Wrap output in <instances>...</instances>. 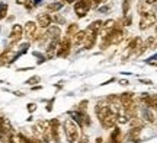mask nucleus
Instances as JSON below:
<instances>
[{
	"label": "nucleus",
	"mask_w": 157,
	"mask_h": 143,
	"mask_svg": "<svg viewBox=\"0 0 157 143\" xmlns=\"http://www.w3.org/2000/svg\"><path fill=\"white\" fill-rule=\"evenodd\" d=\"M87 105H89V101H87V99H83L82 102H78L77 105H76V109H78V111H86V109H87Z\"/></svg>",
	"instance_id": "a878e982"
},
{
	"label": "nucleus",
	"mask_w": 157,
	"mask_h": 143,
	"mask_svg": "<svg viewBox=\"0 0 157 143\" xmlns=\"http://www.w3.org/2000/svg\"><path fill=\"white\" fill-rule=\"evenodd\" d=\"M76 2H77V0H66L67 5H70V3H76Z\"/></svg>",
	"instance_id": "f704fd0d"
},
{
	"label": "nucleus",
	"mask_w": 157,
	"mask_h": 143,
	"mask_svg": "<svg viewBox=\"0 0 157 143\" xmlns=\"http://www.w3.org/2000/svg\"><path fill=\"white\" fill-rule=\"evenodd\" d=\"M129 126H131V129H132V127L143 129V126H144V120H143V118H138V117H134V118L129 120Z\"/></svg>",
	"instance_id": "b1692460"
},
{
	"label": "nucleus",
	"mask_w": 157,
	"mask_h": 143,
	"mask_svg": "<svg viewBox=\"0 0 157 143\" xmlns=\"http://www.w3.org/2000/svg\"><path fill=\"white\" fill-rule=\"evenodd\" d=\"M38 23L35 22V21H28V22L25 23V26H23V35H25V38L28 41H34L36 34H38Z\"/></svg>",
	"instance_id": "0eeeda50"
},
{
	"label": "nucleus",
	"mask_w": 157,
	"mask_h": 143,
	"mask_svg": "<svg viewBox=\"0 0 157 143\" xmlns=\"http://www.w3.org/2000/svg\"><path fill=\"white\" fill-rule=\"evenodd\" d=\"M52 21L56 22V25H58V23H63V22H64V19H63L61 16H58L57 13H56V16H52Z\"/></svg>",
	"instance_id": "c756f323"
},
{
	"label": "nucleus",
	"mask_w": 157,
	"mask_h": 143,
	"mask_svg": "<svg viewBox=\"0 0 157 143\" xmlns=\"http://www.w3.org/2000/svg\"><path fill=\"white\" fill-rule=\"evenodd\" d=\"M156 22H157V15L154 12H150V13H146V15H141L138 26H140L141 31H146V29L151 28Z\"/></svg>",
	"instance_id": "39448f33"
},
{
	"label": "nucleus",
	"mask_w": 157,
	"mask_h": 143,
	"mask_svg": "<svg viewBox=\"0 0 157 143\" xmlns=\"http://www.w3.org/2000/svg\"><path fill=\"white\" fill-rule=\"evenodd\" d=\"M117 118H118V114L111 109V111H109L106 115H103L99 121H101V124L103 129H113L115 124H117Z\"/></svg>",
	"instance_id": "1a4fd4ad"
},
{
	"label": "nucleus",
	"mask_w": 157,
	"mask_h": 143,
	"mask_svg": "<svg viewBox=\"0 0 157 143\" xmlns=\"http://www.w3.org/2000/svg\"><path fill=\"white\" fill-rule=\"evenodd\" d=\"M36 23H38V26H41L42 29H47L48 26H51V23H52V16H51L48 12H42V13H38V16H36Z\"/></svg>",
	"instance_id": "9b49d317"
},
{
	"label": "nucleus",
	"mask_w": 157,
	"mask_h": 143,
	"mask_svg": "<svg viewBox=\"0 0 157 143\" xmlns=\"http://www.w3.org/2000/svg\"><path fill=\"white\" fill-rule=\"evenodd\" d=\"M102 29H103V22H102V21H95V22H92L89 25L87 31H89V32H93V34H98V35H99V32H101Z\"/></svg>",
	"instance_id": "a211bd4d"
},
{
	"label": "nucleus",
	"mask_w": 157,
	"mask_h": 143,
	"mask_svg": "<svg viewBox=\"0 0 157 143\" xmlns=\"http://www.w3.org/2000/svg\"><path fill=\"white\" fill-rule=\"evenodd\" d=\"M22 37H23V26L15 23L10 29V34H9V41H10V44L12 46H16L17 42H21Z\"/></svg>",
	"instance_id": "6e6552de"
},
{
	"label": "nucleus",
	"mask_w": 157,
	"mask_h": 143,
	"mask_svg": "<svg viewBox=\"0 0 157 143\" xmlns=\"http://www.w3.org/2000/svg\"><path fill=\"white\" fill-rule=\"evenodd\" d=\"M77 143H90L87 136H82V137H78V142Z\"/></svg>",
	"instance_id": "7c9ffc66"
},
{
	"label": "nucleus",
	"mask_w": 157,
	"mask_h": 143,
	"mask_svg": "<svg viewBox=\"0 0 157 143\" xmlns=\"http://www.w3.org/2000/svg\"><path fill=\"white\" fill-rule=\"evenodd\" d=\"M129 6H131V0H124V3H122V13H124V16H125V15H128Z\"/></svg>",
	"instance_id": "bb28decb"
},
{
	"label": "nucleus",
	"mask_w": 157,
	"mask_h": 143,
	"mask_svg": "<svg viewBox=\"0 0 157 143\" xmlns=\"http://www.w3.org/2000/svg\"><path fill=\"white\" fill-rule=\"evenodd\" d=\"M71 40L70 38H67V37H64V38H61V40L58 41V47H57V57H63L66 58L68 57V54H70V51H71Z\"/></svg>",
	"instance_id": "7ed1b4c3"
},
{
	"label": "nucleus",
	"mask_w": 157,
	"mask_h": 143,
	"mask_svg": "<svg viewBox=\"0 0 157 143\" xmlns=\"http://www.w3.org/2000/svg\"><path fill=\"white\" fill-rule=\"evenodd\" d=\"M52 101H54V99H51L50 102H48V105H47V111H52Z\"/></svg>",
	"instance_id": "473e14b6"
},
{
	"label": "nucleus",
	"mask_w": 157,
	"mask_h": 143,
	"mask_svg": "<svg viewBox=\"0 0 157 143\" xmlns=\"http://www.w3.org/2000/svg\"><path fill=\"white\" fill-rule=\"evenodd\" d=\"M63 7V3H58V2H54V3H50V5H47V12H52V13H56L58 12L60 9Z\"/></svg>",
	"instance_id": "5701e85b"
},
{
	"label": "nucleus",
	"mask_w": 157,
	"mask_h": 143,
	"mask_svg": "<svg viewBox=\"0 0 157 143\" xmlns=\"http://www.w3.org/2000/svg\"><path fill=\"white\" fill-rule=\"evenodd\" d=\"M140 134H141V129H138V127H132L128 133V137H129L131 142L138 143L140 142Z\"/></svg>",
	"instance_id": "6ab92c4d"
},
{
	"label": "nucleus",
	"mask_w": 157,
	"mask_h": 143,
	"mask_svg": "<svg viewBox=\"0 0 157 143\" xmlns=\"http://www.w3.org/2000/svg\"><path fill=\"white\" fill-rule=\"evenodd\" d=\"M45 35L48 40H60V35H61V29L58 25H51L45 29Z\"/></svg>",
	"instance_id": "f8f14e48"
},
{
	"label": "nucleus",
	"mask_w": 157,
	"mask_h": 143,
	"mask_svg": "<svg viewBox=\"0 0 157 143\" xmlns=\"http://www.w3.org/2000/svg\"><path fill=\"white\" fill-rule=\"evenodd\" d=\"M58 41L60 40H51L48 47L45 48V58H52L57 54V47H58Z\"/></svg>",
	"instance_id": "4468645a"
},
{
	"label": "nucleus",
	"mask_w": 157,
	"mask_h": 143,
	"mask_svg": "<svg viewBox=\"0 0 157 143\" xmlns=\"http://www.w3.org/2000/svg\"><path fill=\"white\" fill-rule=\"evenodd\" d=\"M156 127H157V124H156Z\"/></svg>",
	"instance_id": "a19ab883"
},
{
	"label": "nucleus",
	"mask_w": 157,
	"mask_h": 143,
	"mask_svg": "<svg viewBox=\"0 0 157 143\" xmlns=\"http://www.w3.org/2000/svg\"><path fill=\"white\" fill-rule=\"evenodd\" d=\"M0 83H3V80H0Z\"/></svg>",
	"instance_id": "58836bf2"
},
{
	"label": "nucleus",
	"mask_w": 157,
	"mask_h": 143,
	"mask_svg": "<svg viewBox=\"0 0 157 143\" xmlns=\"http://www.w3.org/2000/svg\"><path fill=\"white\" fill-rule=\"evenodd\" d=\"M119 99H121L122 105H125V104L131 102V101H132V99H135V98H134V93H132V92H124V93H121V95H119Z\"/></svg>",
	"instance_id": "4be33fe9"
},
{
	"label": "nucleus",
	"mask_w": 157,
	"mask_h": 143,
	"mask_svg": "<svg viewBox=\"0 0 157 143\" xmlns=\"http://www.w3.org/2000/svg\"><path fill=\"white\" fill-rule=\"evenodd\" d=\"M68 115H70V117H73L74 120L78 123V126L82 127V129H87V127L92 126L90 115L87 114L86 111H78V109H76V111H70Z\"/></svg>",
	"instance_id": "f03ea898"
},
{
	"label": "nucleus",
	"mask_w": 157,
	"mask_h": 143,
	"mask_svg": "<svg viewBox=\"0 0 157 143\" xmlns=\"http://www.w3.org/2000/svg\"><path fill=\"white\" fill-rule=\"evenodd\" d=\"M86 32H87V35H86V40H84V42H83V48L84 50H90V48L95 47L96 41H98V34L89 32L87 29H86Z\"/></svg>",
	"instance_id": "ddd939ff"
},
{
	"label": "nucleus",
	"mask_w": 157,
	"mask_h": 143,
	"mask_svg": "<svg viewBox=\"0 0 157 143\" xmlns=\"http://www.w3.org/2000/svg\"><path fill=\"white\" fill-rule=\"evenodd\" d=\"M156 34H157V25H156Z\"/></svg>",
	"instance_id": "4c0bfd02"
},
{
	"label": "nucleus",
	"mask_w": 157,
	"mask_h": 143,
	"mask_svg": "<svg viewBox=\"0 0 157 143\" xmlns=\"http://www.w3.org/2000/svg\"><path fill=\"white\" fill-rule=\"evenodd\" d=\"M7 10H9V6L6 5V3H2V5H0V21L6 18V15H7Z\"/></svg>",
	"instance_id": "393cba45"
},
{
	"label": "nucleus",
	"mask_w": 157,
	"mask_h": 143,
	"mask_svg": "<svg viewBox=\"0 0 157 143\" xmlns=\"http://www.w3.org/2000/svg\"><path fill=\"white\" fill-rule=\"evenodd\" d=\"M15 95H17V97H23L22 92H15Z\"/></svg>",
	"instance_id": "c9c22d12"
},
{
	"label": "nucleus",
	"mask_w": 157,
	"mask_h": 143,
	"mask_svg": "<svg viewBox=\"0 0 157 143\" xmlns=\"http://www.w3.org/2000/svg\"><path fill=\"white\" fill-rule=\"evenodd\" d=\"M26 109H28V113H31V114H32L35 109H36V104H35V102H29L28 105H26Z\"/></svg>",
	"instance_id": "c85d7f7f"
},
{
	"label": "nucleus",
	"mask_w": 157,
	"mask_h": 143,
	"mask_svg": "<svg viewBox=\"0 0 157 143\" xmlns=\"http://www.w3.org/2000/svg\"><path fill=\"white\" fill-rule=\"evenodd\" d=\"M63 130H64V136L68 143H76L78 140V126L74 123L71 118H66L63 121Z\"/></svg>",
	"instance_id": "f257e3e1"
},
{
	"label": "nucleus",
	"mask_w": 157,
	"mask_h": 143,
	"mask_svg": "<svg viewBox=\"0 0 157 143\" xmlns=\"http://www.w3.org/2000/svg\"><path fill=\"white\" fill-rule=\"evenodd\" d=\"M78 31H80V28H78L77 23H70V25H67V29H66V37L71 40V38L77 34Z\"/></svg>",
	"instance_id": "aec40b11"
},
{
	"label": "nucleus",
	"mask_w": 157,
	"mask_h": 143,
	"mask_svg": "<svg viewBox=\"0 0 157 143\" xmlns=\"http://www.w3.org/2000/svg\"><path fill=\"white\" fill-rule=\"evenodd\" d=\"M92 7V0H77L74 3V13L77 18H84Z\"/></svg>",
	"instance_id": "20e7f679"
},
{
	"label": "nucleus",
	"mask_w": 157,
	"mask_h": 143,
	"mask_svg": "<svg viewBox=\"0 0 157 143\" xmlns=\"http://www.w3.org/2000/svg\"><path fill=\"white\" fill-rule=\"evenodd\" d=\"M109 142L111 143H122V132L119 127H113L112 133L109 136Z\"/></svg>",
	"instance_id": "dca6fc26"
},
{
	"label": "nucleus",
	"mask_w": 157,
	"mask_h": 143,
	"mask_svg": "<svg viewBox=\"0 0 157 143\" xmlns=\"http://www.w3.org/2000/svg\"><path fill=\"white\" fill-rule=\"evenodd\" d=\"M17 54L13 51V48H6L5 51L0 54V66H7V64L13 63L16 60Z\"/></svg>",
	"instance_id": "9d476101"
},
{
	"label": "nucleus",
	"mask_w": 157,
	"mask_h": 143,
	"mask_svg": "<svg viewBox=\"0 0 157 143\" xmlns=\"http://www.w3.org/2000/svg\"><path fill=\"white\" fill-rule=\"evenodd\" d=\"M41 82V77L39 76H32L26 80V85H35V83H39Z\"/></svg>",
	"instance_id": "cd10ccee"
},
{
	"label": "nucleus",
	"mask_w": 157,
	"mask_h": 143,
	"mask_svg": "<svg viewBox=\"0 0 157 143\" xmlns=\"http://www.w3.org/2000/svg\"><path fill=\"white\" fill-rule=\"evenodd\" d=\"M137 10H138V13L140 15H146V13H150L151 10V5L150 3H147L146 0H143V2H140L138 3V6H137Z\"/></svg>",
	"instance_id": "f3484780"
},
{
	"label": "nucleus",
	"mask_w": 157,
	"mask_h": 143,
	"mask_svg": "<svg viewBox=\"0 0 157 143\" xmlns=\"http://www.w3.org/2000/svg\"><path fill=\"white\" fill-rule=\"evenodd\" d=\"M143 118H144V121H147V123H154V114H153V109L151 108H144V111H143Z\"/></svg>",
	"instance_id": "412c9836"
},
{
	"label": "nucleus",
	"mask_w": 157,
	"mask_h": 143,
	"mask_svg": "<svg viewBox=\"0 0 157 143\" xmlns=\"http://www.w3.org/2000/svg\"><path fill=\"white\" fill-rule=\"evenodd\" d=\"M103 2H106V0H92V6H99Z\"/></svg>",
	"instance_id": "2f4dec72"
},
{
	"label": "nucleus",
	"mask_w": 157,
	"mask_h": 143,
	"mask_svg": "<svg viewBox=\"0 0 157 143\" xmlns=\"http://www.w3.org/2000/svg\"><path fill=\"white\" fill-rule=\"evenodd\" d=\"M86 35H87V32H86V31H78L77 34L71 38V44H73V46H76V47L83 46L84 40H86Z\"/></svg>",
	"instance_id": "2eb2a0df"
},
{
	"label": "nucleus",
	"mask_w": 157,
	"mask_h": 143,
	"mask_svg": "<svg viewBox=\"0 0 157 143\" xmlns=\"http://www.w3.org/2000/svg\"><path fill=\"white\" fill-rule=\"evenodd\" d=\"M147 3H150V5H154V3H157V0H146Z\"/></svg>",
	"instance_id": "72a5a7b5"
},
{
	"label": "nucleus",
	"mask_w": 157,
	"mask_h": 143,
	"mask_svg": "<svg viewBox=\"0 0 157 143\" xmlns=\"http://www.w3.org/2000/svg\"><path fill=\"white\" fill-rule=\"evenodd\" d=\"M154 48H157V42H156V44H154Z\"/></svg>",
	"instance_id": "e433bc0d"
},
{
	"label": "nucleus",
	"mask_w": 157,
	"mask_h": 143,
	"mask_svg": "<svg viewBox=\"0 0 157 143\" xmlns=\"http://www.w3.org/2000/svg\"><path fill=\"white\" fill-rule=\"evenodd\" d=\"M0 54H2V50H0Z\"/></svg>",
	"instance_id": "ea45409f"
},
{
	"label": "nucleus",
	"mask_w": 157,
	"mask_h": 143,
	"mask_svg": "<svg viewBox=\"0 0 157 143\" xmlns=\"http://www.w3.org/2000/svg\"><path fill=\"white\" fill-rule=\"evenodd\" d=\"M50 137L56 143L61 142V129H60V120L58 118L50 120Z\"/></svg>",
	"instance_id": "423d86ee"
}]
</instances>
